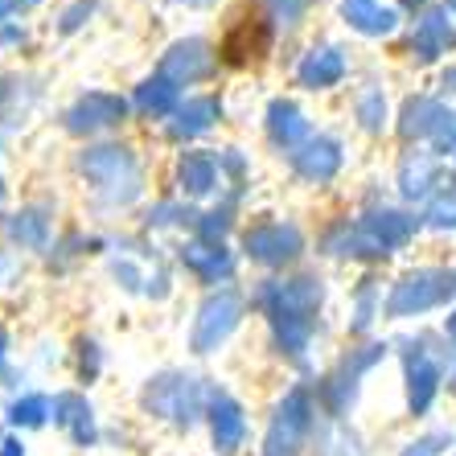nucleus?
<instances>
[{"label": "nucleus", "mask_w": 456, "mask_h": 456, "mask_svg": "<svg viewBox=\"0 0 456 456\" xmlns=\"http://www.w3.org/2000/svg\"><path fill=\"white\" fill-rule=\"evenodd\" d=\"M0 456H29L25 452V440L21 436H4V440H0Z\"/></svg>", "instance_id": "6"}, {"label": "nucleus", "mask_w": 456, "mask_h": 456, "mask_svg": "<svg viewBox=\"0 0 456 456\" xmlns=\"http://www.w3.org/2000/svg\"><path fill=\"white\" fill-rule=\"evenodd\" d=\"M206 403H210V395L193 379H181V374H160L144 391V411L160 424L177 428V432H190L198 419H206Z\"/></svg>", "instance_id": "2"}, {"label": "nucleus", "mask_w": 456, "mask_h": 456, "mask_svg": "<svg viewBox=\"0 0 456 456\" xmlns=\"http://www.w3.org/2000/svg\"><path fill=\"white\" fill-rule=\"evenodd\" d=\"M317 399L305 387H292L267 415L255 456H308V448H317Z\"/></svg>", "instance_id": "1"}, {"label": "nucleus", "mask_w": 456, "mask_h": 456, "mask_svg": "<svg viewBox=\"0 0 456 456\" xmlns=\"http://www.w3.org/2000/svg\"><path fill=\"white\" fill-rule=\"evenodd\" d=\"M4 419H9L12 432H42L45 424H53V395L25 391L21 399H12Z\"/></svg>", "instance_id": "5"}, {"label": "nucleus", "mask_w": 456, "mask_h": 456, "mask_svg": "<svg viewBox=\"0 0 456 456\" xmlns=\"http://www.w3.org/2000/svg\"><path fill=\"white\" fill-rule=\"evenodd\" d=\"M206 432H210L214 456H243L251 448V415L226 391H210L206 403Z\"/></svg>", "instance_id": "3"}, {"label": "nucleus", "mask_w": 456, "mask_h": 456, "mask_svg": "<svg viewBox=\"0 0 456 456\" xmlns=\"http://www.w3.org/2000/svg\"><path fill=\"white\" fill-rule=\"evenodd\" d=\"M53 428H62L66 440H70L75 448H83V452L99 444L95 407L86 403V395H78V391L53 395Z\"/></svg>", "instance_id": "4"}, {"label": "nucleus", "mask_w": 456, "mask_h": 456, "mask_svg": "<svg viewBox=\"0 0 456 456\" xmlns=\"http://www.w3.org/2000/svg\"><path fill=\"white\" fill-rule=\"evenodd\" d=\"M399 456H432V448H428V444H415V448H407V452H399Z\"/></svg>", "instance_id": "7"}]
</instances>
